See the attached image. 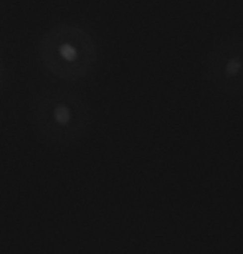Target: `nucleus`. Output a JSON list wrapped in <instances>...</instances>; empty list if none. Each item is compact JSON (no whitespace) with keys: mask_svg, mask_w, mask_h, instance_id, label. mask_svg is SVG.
<instances>
[{"mask_svg":"<svg viewBox=\"0 0 243 254\" xmlns=\"http://www.w3.org/2000/svg\"><path fill=\"white\" fill-rule=\"evenodd\" d=\"M38 60L52 78L77 83L93 71L98 48L93 35L83 25L60 22L40 38Z\"/></svg>","mask_w":243,"mask_h":254,"instance_id":"nucleus-1","label":"nucleus"},{"mask_svg":"<svg viewBox=\"0 0 243 254\" xmlns=\"http://www.w3.org/2000/svg\"><path fill=\"white\" fill-rule=\"evenodd\" d=\"M35 123L43 135L55 142H68L80 137L89 123V106L73 91H47L33 106Z\"/></svg>","mask_w":243,"mask_h":254,"instance_id":"nucleus-2","label":"nucleus"},{"mask_svg":"<svg viewBox=\"0 0 243 254\" xmlns=\"http://www.w3.org/2000/svg\"><path fill=\"white\" fill-rule=\"evenodd\" d=\"M204 73L215 93L227 98L243 96V37H225L212 45Z\"/></svg>","mask_w":243,"mask_h":254,"instance_id":"nucleus-3","label":"nucleus"},{"mask_svg":"<svg viewBox=\"0 0 243 254\" xmlns=\"http://www.w3.org/2000/svg\"><path fill=\"white\" fill-rule=\"evenodd\" d=\"M3 81H5V64L2 62V58H0V89L3 86Z\"/></svg>","mask_w":243,"mask_h":254,"instance_id":"nucleus-4","label":"nucleus"}]
</instances>
